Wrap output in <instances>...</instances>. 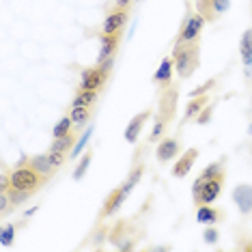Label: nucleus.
Instances as JSON below:
<instances>
[{
  "label": "nucleus",
  "mask_w": 252,
  "mask_h": 252,
  "mask_svg": "<svg viewBox=\"0 0 252 252\" xmlns=\"http://www.w3.org/2000/svg\"><path fill=\"white\" fill-rule=\"evenodd\" d=\"M175 71L181 80L194 76V71L200 65V43L198 41H175L173 48Z\"/></svg>",
  "instance_id": "nucleus-1"
},
{
  "label": "nucleus",
  "mask_w": 252,
  "mask_h": 252,
  "mask_svg": "<svg viewBox=\"0 0 252 252\" xmlns=\"http://www.w3.org/2000/svg\"><path fill=\"white\" fill-rule=\"evenodd\" d=\"M224 179H226V170L216 177H211V179H196L192 183V198L194 203L198 205H211L214 200L220 196L222 188H224Z\"/></svg>",
  "instance_id": "nucleus-2"
},
{
  "label": "nucleus",
  "mask_w": 252,
  "mask_h": 252,
  "mask_svg": "<svg viewBox=\"0 0 252 252\" xmlns=\"http://www.w3.org/2000/svg\"><path fill=\"white\" fill-rule=\"evenodd\" d=\"M9 175H11V186L18 188V190L31 192V194H35L39 188L48 183V179L43 175H39L35 168H31V166H18Z\"/></svg>",
  "instance_id": "nucleus-3"
},
{
  "label": "nucleus",
  "mask_w": 252,
  "mask_h": 252,
  "mask_svg": "<svg viewBox=\"0 0 252 252\" xmlns=\"http://www.w3.org/2000/svg\"><path fill=\"white\" fill-rule=\"evenodd\" d=\"M177 101H179V87L170 84L164 91H159V101H158V117L164 121H173L177 114Z\"/></svg>",
  "instance_id": "nucleus-4"
},
{
  "label": "nucleus",
  "mask_w": 252,
  "mask_h": 252,
  "mask_svg": "<svg viewBox=\"0 0 252 252\" xmlns=\"http://www.w3.org/2000/svg\"><path fill=\"white\" fill-rule=\"evenodd\" d=\"M194 4H196V13L207 24H214L222 13L231 9V0H194Z\"/></svg>",
  "instance_id": "nucleus-5"
},
{
  "label": "nucleus",
  "mask_w": 252,
  "mask_h": 252,
  "mask_svg": "<svg viewBox=\"0 0 252 252\" xmlns=\"http://www.w3.org/2000/svg\"><path fill=\"white\" fill-rule=\"evenodd\" d=\"M207 24L198 13H188L181 22V28L177 32L175 41H198L200 32H203V26Z\"/></svg>",
  "instance_id": "nucleus-6"
},
{
  "label": "nucleus",
  "mask_w": 252,
  "mask_h": 252,
  "mask_svg": "<svg viewBox=\"0 0 252 252\" xmlns=\"http://www.w3.org/2000/svg\"><path fill=\"white\" fill-rule=\"evenodd\" d=\"M108 76H110V73L104 71L99 65L89 67V69H82V76H80V89H89V91L104 89Z\"/></svg>",
  "instance_id": "nucleus-7"
},
{
  "label": "nucleus",
  "mask_w": 252,
  "mask_h": 252,
  "mask_svg": "<svg viewBox=\"0 0 252 252\" xmlns=\"http://www.w3.org/2000/svg\"><path fill=\"white\" fill-rule=\"evenodd\" d=\"M129 20V7H114L110 13L106 15L104 26H101V32H119L123 31L125 24Z\"/></svg>",
  "instance_id": "nucleus-8"
},
{
  "label": "nucleus",
  "mask_w": 252,
  "mask_h": 252,
  "mask_svg": "<svg viewBox=\"0 0 252 252\" xmlns=\"http://www.w3.org/2000/svg\"><path fill=\"white\" fill-rule=\"evenodd\" d=\"M20 166H31V168H35L39 175H43L45 179H52V177L56 175V166L52 164V159H50V156L45 153V156H32V158H22Z\"/></svg>",
  "instance_id": "nucleus-9"
},
{
  "label": "nucleus",
  "mask_w": 252,
  "mask_h": 252,
  "mask_svg": "<svg viewBox=\"0 0 252 252\" xmlns=\"http://www.w3.org/2000/svg\"><path fill=\"white\" fill-rule=\"evenodd\" d=\"M125 198H127V192H125L123 188H114V190L108 194V198L104 200V205H101L99 220H106V218H110V216L117 214V211L123 207Z\"/></svg>",
  "instance_id": "nucleus-10"
},
{
  "label": "nucleus",
  "mask_w": 252,
  "mask_h": 252,
  "mask_svg": "<svg viewBox=\"0 0 252 252\" xmlns=\"http://www.w3.org/2000/svg\"><path fill=\"white\" fill-rule=\"evenodd\" d=\"M121 37H123V31H119V32H101L99 35V56H97V63H101V61L114 56L119 43H121Z\"/></svg>",
  "instance_id": "nucleus-11"
},
{
  "label": "nucleus",
  "mask_w": 252,
  "mask_h": 252,
  "mask_svg": "<svg viewBox=\"0 0 252 252\" xmlns=\"http://www.w3.org/2000/svg\"><path fill=\"white\" fill-rule=\"evenodd\" d=\"M173 73H175V59L173 56H164L162 63H159L158 71L153 73V82L159 91H164L166 87L173 84Z\"/></svg>",
  "instance_id": "nucleus-12"
},
{
  "label": "nucleus",
  "mask_w": 252,
  "mask_h": 252,
  "mask_svg": "<svg viewBox=\"0 0 252 252\" xmlns=\"http://www.w3.org/2000/svg\"><path fill=\"white\" fill-rule=\"evenodd\" d=\"M196 159H198V149H188V151L175 162V166L170 168V173H173L175 179H183V177H188V173L192 170V166Z\"/></svg>",
  "instance_id": "nucleus-13"
},
{
  "label": "nucleus",
  "mask_w": 252,
  "mask_h": 252,
  "mask_svg": "<svg viewBox=\"0 0 252 252\" xmlns=\"http://www.w3.org/2000/svg\"><path fill=\"white\" fill-rule=\"evenodd\" d=\"M179 151H181V145L177 138H162L156 149V158L159 164H168L173 158L179 156Z\"/></svg>",
  "instance_id": "nucleus-14"
},
{
  "label": "nucleus",
  "mask_w": 252,
  "mask_h": 252,
  "mask_svg": "<svg viewBox=\"0 0 252 252\" xmlns=\"http://www.w3.org/2000/svg\"><path fill=\"white\" fill-rule=\"evenodd\" d=\"M233 200L244 216H250L252 214V186H248V183L237 186L233 190Z\"/></svg>",
  "instance_id": "nucleus-15"
},
{
  "label": "nucleus",
  "mask_w": 252,
  "mask_h": 252,
  "mask_svg": "<svg viewBox=\"0 0 252 252\" xmlns=\"http://www.w3.org/2000/svg\"><path fill=\"white\" fill-rule=\"evenodd\" d=\"M149 117H151V110H142L140 114H136L134 119L127 123V127H125V140L129 142V145H136V140H138L142 127H145V123L149 121Z\"/></svg>",
  "instance_id": "nucleus-16"
},
{
  "label": "nucleus",
  "mask_w": 252,
  "mask_h": 252,
  "mask_svg": "<svg viewBox=\"0 0 252 252\" xmlns=\"http://www.w3.org/2000/svg\"><path fill=\"white\" fill-rule=\"evenodd\" d=\"M222 218H224V211L211 207V205H198V209H196V220L200 222V224H205V226L218 224Z\"/></svg>",
  "instance_id": "nucleus-17"
},
{
  "label": "nucleus",
  "mask_w": 252,
  "mask_h": 252,
  "mask_svg": "<svg viewBox=\"0 0 252 252\" xmlns=\"http://www.w3.org/2000/svg\"><path fill=\"white\" fill-rule=\"evenodd\" d=\"M239 56H242L246 73L252 76V28H248V31L244 32L242 43H239Z\"/></svg>",
  "instance_id": "nucleus-18"
},
{
  "label": "nucleus",
  "mask_w": 252,
  "mask_h": 252,
  "mask_svg": "<svg viewBox=\"0 0 252 252\" xmlns=\"http://www.w3.org/2000/svg\"><path fill=\"white\" fill-rule=\"evenodd\" d=\"M97 99H99V95H97V91H89V89H78L76 95H73L71 99V108L76 106H82V108H93L97 104Z\"/></svg>",
  "instance_id": "nucleus-19"
},
{
  "label": "nucleus",
  "mask_w": 252,
  "mask_h": 252,
  "mask_svg": "<svg viewBox=\"0 0 252 252\" xmlns=\"http://www.w3.org/2000/svg\"><path fill=\"white\" fill-rule=\"evenodd\" d=\"M209 101H211L209 95H196V97H192V99L188 101V106H186V121H192V119H196L198 112L203 110V108L207 106Z\"/></svg>",
  "instance_id": "nucleus-20"
},
{
  "label": "nucleus",
  "mask_w": 252,
  "mask_h": 252,
  "mask_svg": "<svg viewBox=\"0 0 252 252\" xmlns=\"http://www.w3.org/2000/svg\"><path fill=\"white\" fill-rule=\"evenodd\" d=\"M76 142H78V134L76 131H69V134H65V136H61V138H54V142L50 145V151H59V153H67V151H71L73 147H76Z\"/></svg>",
  "instance_id": "nucleus-21"
},
{
  "label": "nucleus",
  "mask_w": 252,
  "mask_h": 252,
  "mask_svg": "<svg viewBox=\"0 0 252 252\" xmlns=\"http://www.w3.org/2000/svg\"><path fill=\"white\" fill-rule=\"evenodd\" d=\"M69 117L73 121V127L76 129H82L84 125L91 121V117H93V108H82V106H76L69 110Z\"/></svg>",
  "instance_id": "nucleus-22"
},
{
  "label": "nucleus",
  "mask_w": 252,
  "mask_h": 252,
  "mask_svg": "<svg viewBox=\"0 0 252 252\" xmlns=\"http://www.w3.org/2000/svg\"><path fill=\"white\" fill-rule=\"evenodd\" d=\"M168 121H164V119H159L156 117V123H153V129H151V134H149V142H159L164 138V134H166V129H168Z\"/></svg>",
  "instance_id": "nucleus-23"
},
{
  "label": "nucleus",
  "mask_w": 252,
  "mask_h": 252,
  "mask_svg": "<svg viewBox=\"0 0 252 252\" xmlns=\"http://www.w3.org/2000/svg\"><path fill=\"white\" fill-rule=\"evenodd\" d=\"M142 173H145V166H136V168H134V170H131V173L127 175V179L123 181V186H121V188H123V190L127 192V194H129L131 190H134V186H136V183L140 181Z\"/></svg>",
  "instance_id": "nucleus-24"
},
{
  "label": "nucleus",
  "mask_w": 252,
  "mask_h": 252,
  "mask_svg": "<svg viewBox=\"0 0 252 252\" xmlns=\"http://www.w3.org/2000/svg\"><path fill=\"white\" fill-rule=\"evenodd\" d=\"M71 129H73V121H71V117H69V114H67V117H63L61 121L54 125V129H52V136H54V138H61V136L69 134Z\"/></svg>",
  "instance_id": "nucleus-25"
},
{
  "label": "nucleus",
  "mask_w": 252,
  "mask_h": 252,
  "mask_svg": "<svg viewBox=\"0 0 252 252\" xmlns=\"http://www.w3.org/2000/svg\"><path fill=\"white\" fill-rule=\"evenodd\" d=\"M7 196H9V200H11V205L13 207H18V205H22L24 200L31 196V192H24V190H18V188H13L11 186L9 190H7Z\"/></svg>",
  "instance_id": "nucleus-26"
},
{
  "label": "nucleus",
  "mask_w": 252,
  "mask_h": 252,
  "mask_svg": "<svg viewBox=\"0 0 252 252\" xmlns=\"http://www.w3.org/2000/svg\"><path fill=\"white\" fill-rule=\"evenodd\" d=\"M220 173H224V159H220V162H214V164H209L207 168L200 173L198 179H211V177H216V175H220Z\"/></svg>",
  "instance_id": "nucleus-27"
},
{
  "label": "nucleus",
  "mask_w": 252,
  "mask_h": 252,
  "mask_svg": "<svg viewBox=\"0 0 252 252\" xmlns=\"http://www.w3.org/2000/svg\"><path fill=\"white\" fill-rule=\"evenodd\" d=\"M91 158H93V153L87 151V153H84V158L80 159L78 168L73 170V179H76V181H80V179H82V177H84V173H87V168H89V164H91Z\"/></svg>",
  "instance_id": "nucleus-28"
},
{
  "label": "nucleus",
  "mask_w": 252,
  "mask_h": 252,
  "mask_svg": "<svg viewBox=\"0 0 252 252\" xmlns=\"http://www.w3.org/2000/svg\"><path fill=\"white\" fill-rule=\"evenodd\" d=\"M0 244L7 248V246H11L13 244V239H15V224H4L2 226V233H0Z\"/></svg>",
  "instance_id": "nucleus-29"
},
{
  "label": "nucleus",
  "mask_w": 252,
  "mask_h": 252,
  "mask_svg": "<svg viewBox=\"0 0 252 252\" xmlns=\"http://www.w3.org/2000/svg\"><path fill=\"white\" fill-rule=\"evenodd\" d=\"M214 108H216V104H211V101H209V104L198 112V117L194 119V121H196L198 125H207V123L211 121V114H214Z\"/></svg>",
  "instance_id": "nucleus-30"
},
{
  "label": "nucleus",
  "mask_w": 252,
  "mask_h": 252,
  "mask_svg": "<svg viewBox=\"0 0 252 252\" xmlns=\"http://www.w3.org/2000/svg\"><path fill=\"white\" fill-rule=\"evenodd\" d=\"M91 140V129H87L84 131V136H80L78 138V142H76V147L71 149V153H69V158H78L80 153H82V149H84V145Z\"/></svg>",
  "instance_id": "nucleus-31"
},
{
  "label": "nucleus",
  "mask_w": 252,
  "mask_h": 252,
  "mask_svg": "<svg viewBox=\"0 0 252 252\" xmlns=\"http://www.w3.org/2000/svg\"><path fill=\"white\" fill-rule=\"evenodd\" d=\"M214 87H216V78H211V80H207L205 84H200V87L194 89V91H192V97H196V95H207Z\"/></svg>",
  "instance_id": "nucleus-32"
},
{
  "label": "nucleus",
  "mask_w": 252,
  "mask_h": 252,
  "mask_svg": "<svg viewBox=\"0 0 252 252\" xmlns=\"http://www.w3.org/2000/svg\"><path fill=\"white\" fill-rule=\"evenodd\" d=\"M50 159H52V164L56 166V168H61L63 164L67 162V153H59V151H48Z\"/></svg>",
  "instance_id": "nucleus-33"
},
{
  "label": "nucleus",
  "mask_w": 252,
  "mask_h": 252,
  "mask_svg": "<svg viewBox=\"0 0 252 252\" xmlns=\"http://www.w3.org/2000/svg\"><path fill=\"white\" fill-rule=\"evenodd\" d=\"M203 237H205V242H207V244H216L218 242V231H216V228H205Z\"/></svg>",
  "instance_id": "nucleus-34"
},
{
  "label": "nucleus",
  "mask_w": 252,
  "mask_h": 252,
  "mask_svg": "<svg viewBox=\"0 0 252 252\" xmlns=\"http://www.w3.org/2000/svg\"><path fill=\"white\" fill-rule=\"evenodd\" d=\"M131 0H117V7H129Z\"/></svg>",
  "instance_id": "nucleus-35"
}]
</instances>
